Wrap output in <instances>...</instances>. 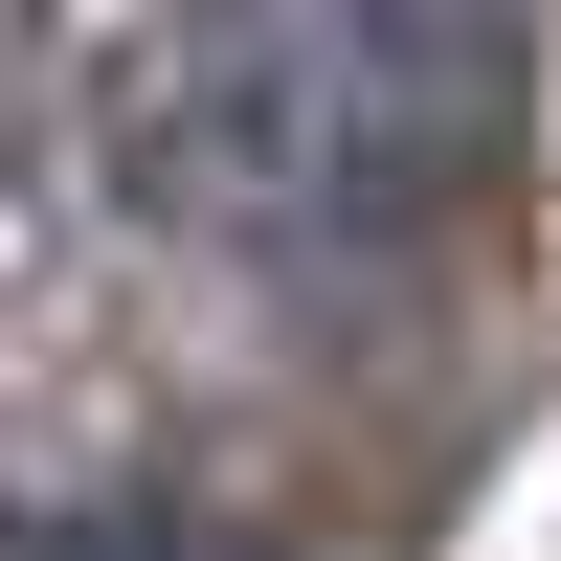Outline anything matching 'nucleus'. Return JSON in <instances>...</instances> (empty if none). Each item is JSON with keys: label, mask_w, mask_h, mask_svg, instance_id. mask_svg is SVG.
<instances>
[{"label": "nucleus", "mask_w": 561, "mask_h": 561, "mask_svg": "<svg viewBox=\"0 0 561 561\" xmlns=\"http://www.w3.org/2000/svg\"><path fill=\"white\" fill-rule=\"evenodd\" d=\"M180 158L248 248H427L517 158V0H203Z\"/></svg>", "instance_id": "1"}]
</instances>
